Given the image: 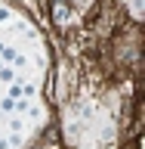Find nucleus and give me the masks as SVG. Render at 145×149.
I'll return each mask as SVG.
<instances>
[{
	"label": "nucleus",
	"mask_w": 145,
	"mask_h": 149,
	"mask_svg": "<svg viewBox=\"0 0 145 149\" xmlns=\"http://www.w3.org/2000/svg\"><path fill=\"white\" fill-rule=\"evenodd\" d=\"M0 81H16V72H12V68H9V65H0Z\"/></svg>",
	"instance_id": "f257e3e1"
},
{
	"label": "nucleus",
	"mask_w": 145,
	"mask_h": 149,
	"mask_svg": "<svg viewBox=\"0 0 145 149\" xmlns=\"http://www.w3.org/2000/svg\"><path fill=\"white\" fill-rule=\"evenodd\" d=\"M16 50H12V47H3V50H0V59H6V62H12V59H16Z\"/></svg>",
	"instance_id": "f03ea898"
},
{
	"label": "nucleus",
	"mask_w": 145,
	"mask_h": 149,
	"mask_svg": "<svg viewBox=\"0 0 145 149\" xmlns=\"http://www.w3.org/2000/svg\"><path fill=\"white\" fill-rule=\"evenodd\" d=\"M12 109H16V100H12V96L0 100V112H12Z\"/></svg>",
	"instance_id": "7ed1b4c3"
},
{
	"label": "nucleus",
	"mask_w": 145,
	"mask_h": 149,
	"mask_svg": "<svg viewBox=\"0 0 145 149\" xmlns=\"http://www.w3.org/2000/svg\"><path fill=\"white\" fill-rule=\"evenodd\" d=\"M31 109V100H16V109L12 112H28Z\"/></svg>",
	"instance_id": "20e7f679"
},
{
	"label": "nucleus",
	"mask_w": 145,
	"mask_h": 149,
	"mask_svg": "<svg viewBox=\"0 0 145 149\" xmlns=\"http://www.w3.org/2000/svg\"><path fill=\"white\" fill-rule=\"evenodd\" d=\"M9 96H12V100H16V96H25V90H22V84H12V87H9Z\"/></svg>",
	"instance_id": "39448f33"
},
{
	"label": "nucleus",
	"mask_w": 145,
	"mask_h": 149,
	"mask_svg": "<svg viewBox=\"0 0 145 149\" xmlns=\"http://www.w3.org/2000/svg\"><path fill=\"white\" fill-rule=\"evenodd\" d=\"M9 19H12V13H9V9H3V6H0V25H3V22H9Z\"/></svg>",
	"instance_id": "423d86ee"
},
{
	"label": "nucleus",
	"mask_w": 145,
	"mask_h": 149,
	"mask_svg": "<svg viewBox=\"0 0 145 149\" xmlns=\"http://www.w3.org/2000/svg\"><path fill=\"white\" fill-rule=\"evenodd\" d=\"M6 140H9V149H16V146H22V140H19V137H16V134H9V137H6Z\"/></svg>",
	"instance_id": "0eeeda50"
},
{
	"label": "nucleus",
	"mask_w": 145,
	"mask_h": 149,
	"mask_svg": "<svg viewBox=\"0 0 145 149\" xmlns=\"http://www.w3.org/2000/svg\"><path fill=\"white\" fill-rule=\"evenodd\" d=\"M0 149H9V140L6 137H0Z\"/></svg>",
	"instance_id": "6e6552de"
},
{
	"label": "nucleus",
	"mask_w": 145,
	"mask_h": 149,
	"mask_svg": "<svg viewBox=\"0 0 145 149\" xmlns=\"http://www.w3.org/2000/svg\"><path fill=\"white\" fill-rule=\"evenodd\" d=\"M0 137H3V134H0Z\"/></svg>",
	"instance_id": "1a4fd4ad"
}]
</instances>
